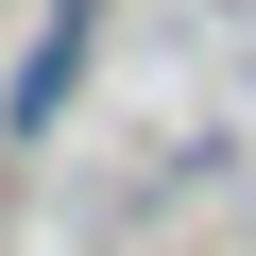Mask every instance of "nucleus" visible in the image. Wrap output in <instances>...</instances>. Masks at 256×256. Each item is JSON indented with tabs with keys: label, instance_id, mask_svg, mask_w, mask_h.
<instances>
[{
	"label": "nucleus",
	"instance_id": "nucleus-1",
	"mask_svg": "<svg viewBox=\"0 0 256 256\" xmlns=\"http://www.w3.org/2000/svg\"><path fill=\"white\" fill-rule=\"evenodd\" d=\"M86 34H102V0H52V34H34V68H18V120H52V102L86 86Z\"/></svg>",
	"mask_w": 256,
	"mask_h": 256
}]
</instances>
